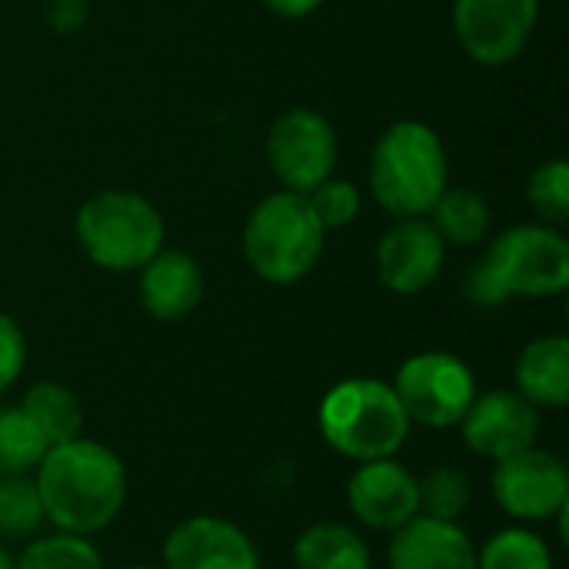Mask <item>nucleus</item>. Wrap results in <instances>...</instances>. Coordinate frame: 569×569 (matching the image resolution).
I'll return each instance as SVG.
<instances>
[{"label":"nucleus","mask_w":569,"mask_h":569,"mask_svg":"<svg viewBox=\"0 0 569 569\" xmlns=\"http://www.w3.org/2000/svg\"><path fill=\"white\" fill-rule=\"evenodd\" d=\"M37 493L43 517L60 533H97L117 520L127 500V470L113 450L97 440H67L37 463Z\"/></svg>","instance_id":"1"},{"label":"nucleus","mask_w":569,"mask_h":569,"mask_svg":"<svg viewBox=\"0 0 569 569\" xmlns=\"http://www.w3.org/2000/svg\"><path fill=\"white\" fill-rule=\"evenodd\" d=\"M569 283V243L547 227L507 230L490 253L473 267L467 290L480 307H497L520 297H553Z\"/></svg>","instance_id":"2"},{"label":"nucleus","mask_w":569,"mask_h":569,"mask_svg":"<svg viewBox=\"0 0 569 569\" xmlns=\"http://www.w3.org/2000/svg\"><path fill=\"white\" fill-rule=\"evenodd\" d=\"M370 187L380 207L393 217L430 213L447 190V157L437 133L423 123H393L373 147Z\"/></svg>","instance_id":"3"},{"label":"nucleus","mask_w":569,"mask_h":569,"mask_svg":"<svg viewBox=\"0 0 569 569\" xmlns=\"http://www.w3.org/2000/svg\"><path fill=\"white\" fill-rule=\"evenodd\" d=\"M410 420L393 393L380 380H343L320 403L323 440L350 460H387L407 440Z\"/></svg>","instance_id":"4"},{"label":"nucleus","mask_w":569,"mask_h":569,"mask_svg":"<svg viewBox=\"0 0 569 569\" xmlns=\"http://www.w3.org/2000/svg\"><path fill=\"white\" fill-rule=\"evenodd\" d=\"M323 250V227L307 200V193H273L267 197L243 233V253L250 267L270 283H293L313 270Z\"/></svg>","instance_id":"5"},{"label":"nucleus","mask_w":569,"mask_h":569,"mask_svg":"<svg viewBox=\"0 0 569 569\" xmlns=\"http://www.w3.org/2000/svg\"><path fill=\"white\" fill-rule=\"evenodd\" d=\"M77 237L87 257L107 270H137L163 243V220L137 193H100L83 203Z\"/></svg>","instance_id":"6"},{"label":"nucleus","mask_w":569,"mask_h":569,"mask_svg":"<svg viewBox=\"0 0 569 569\" xmlns=\"http://www.w3.org/2000/svg\"><path fill=\"white\" fill-rule=\"evenodd\" d=\"M393 393L407 413L423 427H457L477 400L470 367L453 353H417L397 370Z\"/></svg>","instance_id":"7"},{"label":"nucleus","mask_w":569,"mask_h":569,"mask_svg":"<svg viewBox=\"0 0 569 569\" xmlns=\"http://www.w3.org/2000/svg\"><path fill=\"white\" fill-rule=\"evenodd\" d=\"M493 497L517 520H550L569 507V477L560 457L527 447L493 470Z\"/></svg>","instance_id":"8"},{"label":"nucleus","mask_w":569,"mask_h":569,"mask_svg":"<svg viewBox=\"0 0 569 569\" xmlns=\"http://www.w3.org/2000/svg\"><path fill=\"white\" fill-rule=\"evenodd\" d=\"M267 157L273 173L293 190L310 193L317 183H323L337 160V140L330 123L317 110H290L283 113L267 140Z\"/></svg>","instance_id":"9"},{"label":"nucleus","mask_w":569,"mask_h":569,"mask_svg":"<svg viewBox=\"0 0 569 569\" xmlns=\"http://www.w3.org/2000/svg\"><path fill=\"white\" fill-rule=\"evenodd\" d=\"M537 20V0H457L453 27L467 53L480 63L513 60Z\"/></svg>","instance_id":"10"},{"label":"nucleus","mask_w":569,"mask_h":569,"mask_svg":"<svg viewBox=\"0 0 569 569\" xmlns=\"http://www.w3.org/2000/svg\"><path fill=\"white\" fill-rule=\"evenodd\" d=\"M463 423V440L477 457L507 460L537 443L540 417L537 407L517 390H493L470 403Z\"/></svg>","instance_id":"11"},{"label":"nucleus","mask_w":569,"mask_h":569,"mask_svg":"<svg viewBox=\"0 0 569 569\" xmlns=\"http://www.w3.org/2000/svg\"><path fill=\"white\" fill-rule=\"evenodd\" d=\"M347 503L363 527L400 530L420 513V480L393 457L367 460L347 483Z\"/></svg>","instance_id":"12"},{"label":"nucleus","mask_w":569,"mask_h":569,"mask_svg":"<svg viewBox=\"0 0 569 569\" xmlns=\"http://www.w3.org/2000/svg\"><path fill=\"white\" fill-rule=\"evenodd\" d=\"M167 569H260L250 537L220 517H190L163 543Z\"/></svg>","instance_id":"13"},{"label":"nucleus","mask_w":569,"mask_h":569,"mask_svg":"<svg viewBox=\"0 0 569 569\" xmlns=\"http://www.w3.org/2000/svg\"><path fill=\"white\" fill-rule=\"evenodd\" d=\"M443 237L433 223L420 217H407L390 227L377 247V273L383 287L393 293H420L427 290L443 267Z\"/></svg>","instance_id":"14"},{"label":"nucleus","mask_w":569,"mask_h":569,"mask_svg":"<svg viewBox=\"0 0 569 569\" xmlns=\"http://www.w3.org/2000/svg\"><path fill=\"white\" fill-rule=\"evenodd\" d=\"M390 569H477V550L457 523L417 513L393 530Z\"/></svg>","instance_id":"15"},{"label":"nucleus","mask_w":569,"mask_h":569,"mask_svg":"<svg viewBox=\"0 0 569 569\" xmlns=\"http://www.w3.org/2000/svg\"><path fill=\"white\" fill-rule=\"evenodd\" d=\"M140 300L157 320H183L203 300V273L193 257L180 250L153 253L143 263Z\"/></svg>","instance_id":"16"},{"label":"nucleus","mask_w":569,"mask_h":569,"mask_svg":"<svg viewBox=\"0 0 569 569\" xmlns=\"http://www.w3.org/2000/svg\"><path fill=\"white\" fill-rule=\"evenodd\" d=\"M517 393L533 407H563L569 400V340L540 337L517 360Z\"/></svg>","instance_id":"17"},{"label":"nucleus","mask_w":569,"mask_h":569,"mask_svg":"<svg viewBox=\"0 0 569 569\" xmlns=\"http://www.w3.org/2000/svg\"><path fill=\"white\" fill-rule=\"evenodd\" d=\"M297 569H370V547L343 523H317L293 543Z\"/></svg>","instance_id":"18"},{"label":"nucleus","mask_w":569,"mask_h":569,"mask_svg":"<svg viewBox=\"0 0 569 569\" xmlns=\"http://www.w3.org/2000/svg\"><path fill=\"white\" fill-rule=\"evenodd\" d=\"M20 410L37 423V430L43 433V440H47L50 447L80 437L83 407H80V400L73 397V390H67L63 383H53V380L33 383V387L23 393Z\"/></svg>","instance_id":"19"},{"label":"nucleus","mask_w":569,"mask_h":569,"mask_svg":"<svg viewBox=\"0 0 569 569\" xmlns=\"http://www.w3.org/2000/svg\"><path fill=\"white\" fill-rule=\"evenodd\" d=\"M433 227L443 243H477L490 230V207L473 190H443L433 203Z\"/></svg>","instance_id":"20"},{"label":"nucleus","mask_w":569,"mask_h":569,"mask_svg":"<svg viewBox=\"0 0 569 569\" xmlns=\"http://www.w3.org/2000/svg\"><path fill=\"white\" fill-rule=\"evenodd\" d=\"M47 450L50 443L20 407H0V473H27Z\"/></svg>","instance_id":"21"},{"label":"nucleus","mask_w":569,"mask_h":569,"mask_svg":"<svg viewBox=\"0 0 569 569\" xmlns=\"http://www.w3.org/2000/svg\"><path fill=\"white\" fill-rule=\"evenodd\" d=\"M477 569H553L550 547L530 530H500L477 553Z\"/></svg>","instance_id":"22"},{"label":"nucleus","mask_w":569,"mask_h":569,"mask_svg":"<svg viewBox=\"0 0 569 569\" xmlns=\"http://www.w3.org/2000/svg\"><path fill=\"white\" fill-rule=\"evenodd\" d=\"M13 569H103V557L90 540L77 533H57L30 543L20 560H13Z\"/></svg>","instance_id":"23"},{"label":"nucleus","mask_w":569,"mask_h":569,"mask_svg":"<svg viewBox=\"0 0 569 569\" xmlns=\"http://www.w3.org/2000/svg\"><path fill=\"white\" fill-rule=\"evenodd\" d=\"M467 507H470V480L463 470L443 463V467H433L420 480V513L423 517L457 523V517Z\"/></svg>","instance_id":"24"},{"label":"nucleus","mask_w":569,"mask_h":569,"mask_svg":"<svg viewBox=\"0 0 569 569\" xmlns=\"http://www.w3.org/2000/svg\"><path fill=\"white\" fill-rule=\"evenodd\" d=\"M43 503L37 483L10 473L0 480V533L3 537H27L43 523Z\"/></svg>","instance_id":"25"},{"label":"nucleus","mask_w":569,"mask_h":569,"mask_svg":"<svg viewBox=\"0 0 569 569\" xmlns=\"http://www.w3.org/2000/svg\"><path fill=\"white\" fill-rule=\"evenodd\" d=\"M530 203L550 220V223H563L569 217V167L563 160H550L540 170H533L530 177Z\"/></svg>","instance_id":"26"},{"label":"nucleus","mask_w":569,"mask_h":569,"mask_svg":"<svg viewBox=\"0 0 569 569\" xmlns=\"http://www.w3.org/2000/svg\"><path fill=\"white\" fill-rule=\"evenodd\" d=\"M307 200H310V207H313V213H317V220H320V227L327 230V227H343V223H350L353 217H357V210H360V197H357V190L347 183V180H323V183H317L310 193H307Z\"/></svg>","instance_id":"27"},{"label":"nucleus","mask_w":569,"mask_h":569,"mask_svg":"<svg viewBox=\"0 0 569 569\" xmlns=\"http://www.w3.org/2000/svg\"><path fill=\"white\" fill-rule=\"evenodd\" d=\"M23 360H27L23 333H20V327L7 313H0V393L20 377Z\"/></svg>","instance_id":"28"},{"label":"nucleus","mask_w":569,"mask_h":569,"mask_svg":"<svg viewBox=\"0 0 569 569\" xmlns=\"http://www.w3.org/2000/svg\"><path fill=\"white\" fill-rule=\"evenodd\" d=\"M80 20H83V0H53L57 30H73Z\"/></svg>","instance_id":"29"},{"label":"nucleus","mask_w":569,"mask_h":569,"mask_svg":"<svg viewBox=\"0 0 569 569\" xmlns=\"http://www.w3.org/2000/svg\"><path fill=\"white\" fill-rule=\"evenodd\" d=\"M270 10H277L280 17H303V13H310L320 0H263Z\"/></svg>","instance_id":"30"},{"label":"nucleus","mask_w":569,"mask_h":569,"mask_svg":"<svg viewBox=\"0 0 569 569\" xmlns=\"http://www.w3.org/2000/svg\"><path fill=\"white\" fill-rule=\"evenodd\" d=\"M0 569H13V557L0 547Z\"/></svg>","instance_id":"31"},{"label":"nucleus","mask_w":569,"mask_h":569,"mask_svg":"<svg viewBox=\"0 0 569 569\" xmlns=\"http://www.w3.org/2000/svg\"><path fill=\"white\" fill-rule=\"evenodd\" d=\"M127 569H153V567H127Z\"/></svg>","instance_id":"32"}]
</instances>
